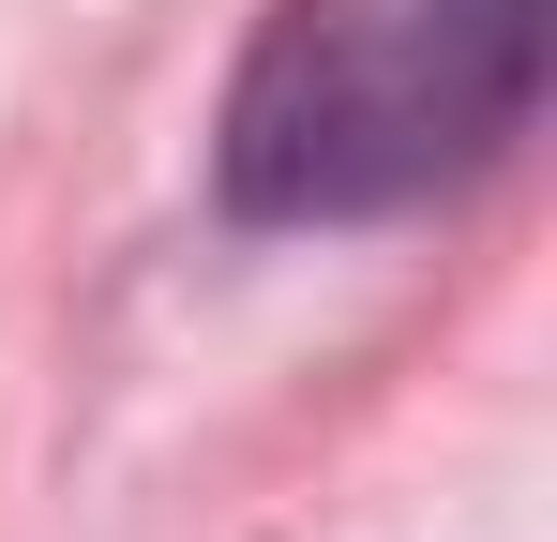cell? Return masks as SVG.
<instances>
[{"instance_id": "1", "label": "cell", "mask_w": 557, "mask_h": 542, "mask_svg": "<svg viewBox=\"0 0 557 542\" xmlns=\"http://www.w3.org/2000/svg\"><path fill=\"white\" fill-rule=\"evenodd\" d=\"M557 0H272L226 76L242 226H392L497 181L543 121Z\"/></svg>"}]
</instances>
